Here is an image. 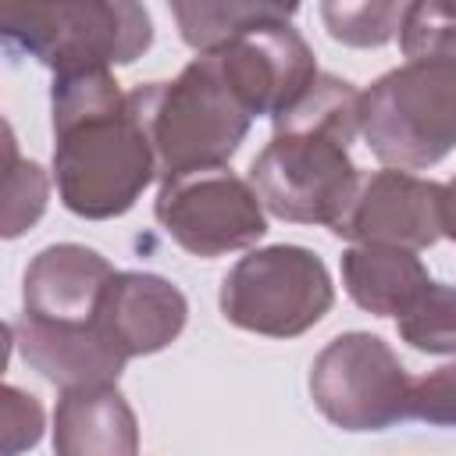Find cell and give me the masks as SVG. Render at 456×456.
<instances>
[{
  "mask_svg": "<svg viewBox=\"0 0 456 456\" xmlns=\"http://www.w3.org/2000/svg\"><path fill=\"white\" fill-rule=\"evenodd\" d=\"M299 7L274 0H175L171 14L182 28V39L196 53H214L224 43L239 39L253 25L289 21Z\"/></svg>",
  "mask_w": 456,
  "mask_h": 456,
  "instance_id": "2e32d148",
  "label": "cell"
},
{
  "mask_svg": "<svg viewBox=\"0 0 456 456\" xmlns=\"http://www.w3.org/2000/svg\"><path fill=\"white\" fill-rule=\"evenodd\" d=\"M406 61L360 96V135L395 171H424L456 146V4H406Z\"/></svg>",
  "mask_w": 456,
  "mask_h": 456,
  "instance_id": "3957f363",
  "label": "cell"
},
{
  "mask_svg": "<svg viewBox=\"0 0 456 456\" xmlns=\"http://www.w3.org/2000/svg\"><path fill=\"white\" fill-rule=\"evenodd\" d=\"M228 86L253 118H274L292 107L321 75L314 50L289 21H264L214 50Z\"/></svg>",
  "mask_w": 456,
  "mask_h": 456,
  "instance_id": "9c48e42d",
  "label": "cell"
},
{
  "mask_svg": "<svg viewBox=\"0 0 456 456\" xmlns=\"http://www.w3.org/2000/svg\"><path fill=\"white\" fill-rule=\"evenodd\" d=\"M428 281V267L413 249L349 246L342 253V285L349 299L374 317H403Z\"/></svg>",
  "mask_w": 456,
  "mask_h": 456,
  "instance_id": "9a60e30c",
  "label": "cell"
},
{
  "mask_svg": "<svg viewBox=\"0 0 456 456\" xmlns=\"http://www.w3.org/2000/svg\"><path fill=\"white\" fill-rule=\"evenodd\" d=\"M139 420L118 385L68 388L53 410V456H135Z\"/></svg>",
  "mask_w": 456,
  "mask_h": 456,
  "instance_id": "5bb4252c",
  "label": "cell"
},
{
  "mask_svg": "<svg viewBox=\"0 0 456 456\" xmlns=\"http://www.w3.org/2000/svg\"><path fill=\"white\" fill-rule=\"evenodd\" d=\"M335 235L353 246L428 249L442 239V185L395 167L374 171L360 182Z\"/></svg>",
  "mask_w": 456,
  "mask_h": 456,
  "instance_id": "30bf717a",
  "label": "cell"
},
{
  "mask_svg": "<svg viewBox=\"0 0 456 456\" xmlns=\"http://www.w3.org/2000/svg\"><path fill=\"white\" fill-rule=\"evenodd\" d=\"M0 36L7 50L36 57L53 75H82L142 57L153 43V21L132 0L25 4L0 11Z\"/></svg>",
  "mask_w": 456,
  "mask_h": 456,
  "instance_id": "5b68a950",
  "label": "cell"
},
{
  "mask_svg": "<svg viewBox=\"0 0 456 456\" xmlns=\"http://www.w3.org/2000/svg\"><path fill=\"white\" fill-rule=\"evenodd\" d=\"M50 178L36 160L14 153V135L7 128V171H4V239L25 235L46 210Z\"/></svg>",
  "mask_w": 456,
  "mask_h": 456,
  "instance_id": "d6986e66",
  "label": "cell"
},
{
  "mask_svg": "<svg viewBox=\"0 0 456 456\" xmlns=\"http://www.w3.org/2000/svg\"><path fill=\"white\" fill-rule=\"evenodd\" d=\"M413 378L381 335L342 331L310 363V399L342 431H385L410 417Z\"/></svg>",
  "mask_w": 456,
  "mask_h": 456,
  "instance_id": "52a82bcc",
  "label": "cell"
},
{
  "mask_svg": "<svg viewBox=\"0 0 456 456\" xmlns=\"http://www.w3.org/2000/svg\"><path fill=\"white\" fill-rule=\"evenodd\" d=\"M53 182L61 203L86 221H110L135 207L157 178L146 118L110 71L53 75Z\"/></svg>",
  "mask_w": 456,
  "mask_h": 456,
  "instance_id": "6da1fadb",
  "label": "cell"
},
{
  "mask_svg": "<svg viewBox=\"0 0 456 456\" xmlns=\"http://www.w3.org/2000/svg\"><path fill=\"white\" fill-rule=\"evenodd\" d=\"M153 214L185 253L203 260L249 249L267 232V214L256 189L249 185V178H239L228 167L160 182Z\"/></svg>",
  "mask_w": 456,
  "mask_h": 456,
  "instance_id": "ba28073f",
  "label": "cell"
},
{
  "mask_svg": "<svg viewBox=\"0 0 456 456\" xmlns=\"http://www.w3.org/2000/svg\"><path fill=\"white\" fill-rule=\"evenodd\" d=\"M11 342L21 360L53 381L61 392L68 388H93V385H118L125 370V356L110 346L100 324H46L36 317L11 321Z\"/></svg>",
  "mask_w": 456,
  "mask_h": 456,
  "instance_id": "4fadbf2b",
  "label": "cell"
},
{
  "mask_svg": "<svg viewBox=\"0 0 456 456\" xmlns=\"http://www.w3.org/2000/svg\"><path fill=\"white\" fill-rule=\"evenodd\" d=\"M360 89L321 71L310 89L274 114L271 142L249 164V185L267 214L296 224L338 228L363 182L349 157L360 135Z\"/></svg>",
  "mask_w": 456,
  "mask_h": 456,
  "instance_id": "7a4b0ae2",
  "label": "cell"
},
{
  "mask_svg": "<svg viewBox=\"0 0 456 456\" xmlns=\"http://www.w3.org/2000/svg\"><path fill=\"white\" fill-rule=\"evenodd\" d=\"M132 96L146 118L160 182L224 167L253 125L214 53L192 57L171 82L135 86Z\"/></svg>",
  "mask_w": 456,
  "mask_h": 456,
  "instance_id": "277c9868",
  "label": "cell"
},
{
  "mask_svg": "<svg viewBox=\"0 0 456 456\" xmlns=\"http://www.w3.org/2000/svg\"><path fill=\"white\" fill-rule=\"evenodd\" d=\"M410 417L435 428H456V360L413 381Z\"/></svg>",
  "mask_w": 456,
  "mask_h": 456,
  "instance_id": "ffe728a7",
  "label": "cell"
},
{
  "mask_svg": "<svg viewBox=\"0 0 456 456\" xmlns=\"http://www.w3.org/2000/svg\"><path fill=\"white\" fill-rule=\"evenodd\" d=\"M217 303L224 321L242 331L296 338L331 310L335 285L314 249L278 242L239 256L221 281Z\"/></svg>",
  "mask_w": 456,
  "mask_h": 456,
  "instance_id": "8992f818",
  "label": "cell"
},
{
  "mask_svg": "<svg viewBox=\"0 0 456 456\" xmlns=\"http://www.w3.org/2000/svg\"><path fill=\"white\" fill-rule=\"evenodd\" d=\"M442 235L456 242V178L442 185Z\"/></svg>",
  "mask_w": 456,
  "mask_h": 456,
  "instance_id": "7402d4cb",
  "label": "cell"
},
{
  "mask_svg": "<svg viewBox=\"0 0 456 456\" xmlns=\"http://www.w3.org/2000/svg\"><path fill=\"white\" fill-rule=\"evenodd\" d=\"M4 456H18L43 438V406L18 385H4Z\"/></svg>",
  "mask_w": 456,
  "mask_h": 456,
  "instance_id": "44dd1931",
  "label": "cell"
},
{
  "mask_svg": "<svg viewBox=\"0 0 456 456\" xmlns=\"http://www.w3.org/2000/svg\"><path fill=\"white\" fill-rule=\"evenodd\" d=\"M321 18L328 25V36L346 46H385L392 36H399L406 4H388V0L321 4Z\"/></svg>",
  "mask_w": 456,
  "mask_h": 456,
  "instance_id": "ac0fdd59",
  "label": "cell"
},
{
  "mask_svg": "<svg viewBox=\"0 0 456 456\" xmlns=\"http://www.w3.org/2000/svg\"><path fill=\"white\" fill-rule=\"evenodd\" d=\"M114 267L89 246L57 242L32 256L21 281L25 317L46 324H93Z\"/></svg>",
  "mask_w": 456,
  "mask_h": 456,
  "instance_id": "7c38bea8",
  "label": "cell"
},
{
  "mask_svg": "<svg viewBox=\"0 0 456 456\" xmlns=\"http://www.w3.org/2000/svg\"><path fill=\"white\" fill-rule=\"evenodd\" d=\"M399 338L420 353L456 356V285L428 281L417 303L395 317Z\"/></svg>",
  "mask_w": 456,
  "mask_h": 456,
  "instance_id": "e0dca14e",
  "label": "cell"
},
{
  "mask_svg": "<svg viewBox=\"0 0 456 456\" xmlns=\"http://www.w3.org/2000/svg\"><path fill=\"white\" fill-rule=\"evenodd\" d=\"M185 321V292L150 271H114L96 310L100 331L125 360L167 349L182 335Z\"/></svg>",
  "mask_w": 456,
  "mask_h": 456,
  "instance_id": "8fae6325",
  "label": "cell"
}]
</instances>
